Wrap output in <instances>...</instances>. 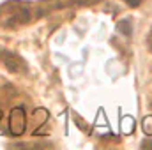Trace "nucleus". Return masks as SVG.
<instances>
[{"instance_id":"nucleus-1","label":"nucleus","mask_w":152,"mask_h":150,"mask_svg":"<svg viewBox=\"0 0 152 150\" xmlns=\"http://www.w3.org/2000/svg\"><path fill=\"white\" fill-rule=\"evenodd\" d=\"M0 64H2L7 71L16 73V74L27 73V62H25L20 55H16V53H12V51H0Z\"/></svg>"},{"instance_id":"nucleus-2","label":"nucleus","mask_w":152,"mask_h":150,"mask_svg":"<svg viewBox=\"0 0 152 150\" xmlns=\"http://www.w3.org/2000/svg\"><path fill=\"white\" fill-rule=\"evenodd\" d=\"M9 129H11V133L14 136H20L25 131V111H23V108H14L11 111Z\"/></svg>"},{"instance_id":"nucleus-3","label":"nucleus","mask_w":152,"mask_h":150,"mask_svg":"<svg viewBox=\"0 0 152 150\" xmlns=\"http://www.w3.org/2000/svg\"><path fill=\"white\" fill-rule=\"evenodd\" d=\"M117 30H118L120 34H124L126 37H129V36L133 34V28H131V23H129L127 20H124V21H120V23L117 25Z\"/></svg>"},{"instance_id":"nucleus-4","label":"nucleus","mask_w":152,"mask_h":150,"mask_svg":"<svg viewBox=\"0 0 152 150\" xmlns=\"http://www.w3.org/2000/svg\"><path fill=\"white\" fill-rule=\"evenodd\" d=\"M143 129H145L147 134H152V117H147L143 120Z\"/></svg>"},{"instance_id":"nucleus-5","label":"nucleus","mask_w":152,"mask_h":150,"mask_svg":"<svg viewBox=\"0 0 152 150\" xmlns=\"http://www.w3.org/2000/svg\"><path fill=\"white\" fill-rule=\"evenodd\" d=\"M124 2H126V4H127L129 7H138V5H140V4H142L143 0H124Z\"/></svg>"},{"instance_id":"nucleus-6","label":"nucleus","mask_w":152,"mask_h":150,"mask_svg":"<svg viewBox=\"0 0 152 150\" xmlns=\"http://www.w3.org/2000/svg\"><path fill=\"white\" fill-rule=\"evenodd\" d=\"M147 48L152 51V28H151V32H149V36H147Z\"/></svg>"}]
</instances>
